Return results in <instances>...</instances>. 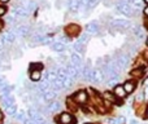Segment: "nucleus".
<instances>
[{"instance_id": "nucleus-1", "label": "nucleus", "mask_w": 148, "mask_h": 124, "mask_svg": "<svg viewBox=\"0 0 148 124\" xmlns=\"http://www.w3.org/2000/svg\"><path fill=\"white\" fill-rule=\"evenodd\" d=\"M110 27L116 31H123V30H133V25L130 21L123 20V18H116L110 21Z\"/></svg>"}, {"instance_id": "nucleus-2", "label": "nucleus", "mask_w": 148, "mask_h": 124, "mask_svg": "<svg viewBox=\"0 0 148 124\" xmlns=\"http://www.w3.org/2000/svg\"><path fill=\"white\" fill-rule=\"evenodd\" d=\"M116 9L121 13V14L126 16V17H133L135 14V9L131 7L129 3H123V1H118L116 3Z\"/></svg>"}, {"instance_id": "nucleus-3", "label": "nucleus", "mask_w": 148, "mask_h": 124, "mask_svg": "<svg viewBox=\"0 0 148 124\" xmlns=\"http://www.w3.org/2000/svg\"><path fill=\"white\" fill-rule=\"evenodd\" d=\"M12 14L14 16L16 20H23V18H27L29 16H30V13H29V10L20 3V4H16L14 7L12 8Z\"/></svg>"}, {"instance_id": "nucleus-4", "label": "nucleus", "mask_w": 148, "mask_h": 124, "mask_svg": "<svg viewBox=\"0 0 148 124\" xmlns=\"http://www.w3.org/2000/svg\"><path fill=\"white\" fill-rule=\"evenodd\" d=\"M113 62H114L116 65L118 66V68L122 71L123 68H126V66L130 63V56H129L127 53H118L117 56H116V58L113 60Z\"/></svg>"}, {"instance_id": "nucleus-5", "label": "nucleus", "mask_w": 148, "mask_h": 124, "mask_svg": "<svg viewBox=\"0 0 148 124\" xmlns=\"http://www.w3.org/2000/svg\"><path fill=\"white\" fill-rule=\"evenodd\" d=\"M81 26L78 23H69L68 26H65L64 31H65V35L68 38H77V36L81 35Z\"/></svg>"}, {"instance_id": "nucleus-6", "label": "nucleus", "mask_w": 148, "mask_h": 124, "mask_svg": "<svg viewBox=\"0 0 148 124\" xmlns=\"http://www.w3.org/2000/svg\"><path fill=\"white\" fill-rule=\"evenodd\" d=\"M16 38H17V35H16L14 30H9L0 35V44L1 45H10V44L14 43Z\"/></svg>"}, {"instance_id": "nucleus-7", "label": "nucleus", "mask_w": 148, "mask_h": 124, "mask_svg": "<svg viewBox=\"0 0 148 124\" xmlns=\"http://www.w3.org/2000/svg\"><path fill=\"white\" fill-rule=\"evenodd\" d=\"M56 122L59 124H74L75 123V118L73 117L72 112L62 111L61 114H59V117H56Z\"/></svg>"}, {"instance_id": "nucleus-8", "label": "nucleus", "mask_w": 148, "mask_h": 124, "mask_svg": "<svg viewBox=\"0 0 148 124\" xmlns=\"http://www.w3.org/2000/svg\"><path fill=\"white\" fill-rule=\"evenodd\" d=\"M72 98L77 102V105H82V106H84V105L88 102V93H87L86 89H81V91L75 92V94H74Z\"/></svg>"}, {"instance_id": "nucleus-9", "label": "nucleus", "mask_w": 148, "mask_h": 124, "mask_svg": "<svg viewBox=\"0 0 148 124\" xmlns=\"http://www.w3.org/2000/svg\"><path fill=\"white\" fill-rule=\"evenodd\" d=\"M17 36H21V38H27V36L31 35V28L30 26L25 25V23H21V25H16V27L13 28Z\"/></svg>"}, {"instance_id": "nucleus-10", "label": "nucleus", "mask_w": 148, "mask_h": 124, "mask_svg": "<svg viewBox=\"0 0 148 124\" xmlns=\"http://www.w3.org/2000/svg\"><path fill=\"white\" fill-rule=\"evenodd\" d=\"M84 33L88 34L90 36H94V35H97L100 33V25L97 21H91L86 25L84 27Z\"/></svg>"}, {"instance_id": "nucleus-11", "label": "nucleus", "mask_w": 148, "mask_h": 124, "mask_svg": "<svg viewBox=\"0 0 148 124\" xmlns=\"http://www.w3.org/2000/svg\"><path fill=\"white\" fill-rule=\"evenodd\" d=\"M144 75H146V66H136L135 68H133L130 71V76L133 79H135V80L143 78Z\"/></svg>"}, {"instance_id": "nucleus-12", "label": "nucleus", "mask_w": 148, "mask_h": 124, "mask_svg": "<svg viewBox=\"0 0 148 124\" xmlns=\"http://www.w3.org/2000/svg\"><path fill=\"white\" fill-rule=\"evenodd\" d=\"M133 35L136 40H146V30L142 26H136V27L133 28Z\"/></svg>"}, {"instance_id": "nucleus-13", "label": "nucleus", "mask_w": 148, "mask_h": 124, "mask_svg": "<svg viewBox=\"0 0 148 124\" xmlns=\"http://www.w3.org/2000/svg\"><path fill=\"white\" fill-rule=\"evenodd\" d=\"M113 93H114V96L117 97L118 100H123L126 96H127V93H126V91H125L122 84H117V85L113 87Z\"/></svg>"}, {"instance_id": "nucleus-14", "label": "nucleus", "mask_w": 148, "mask_h": 124, "mask_svg": "<svg viewBox=\"0 0 148 124\" xmlns=\"http://www.w3.org/2000/svg\"><path fill=\"white\" fill-rule=\"evenodd\" d=\"M122 85H123V88H125L126 93H127V94H131V93H134V91L136 89V80H135V79H130V80H126L125 83L122 84Z\"/></svg>"}, {"instance_id": "nucleus-15", "label": "nucleus", "mask_w": 148, "mask_h": 124, "mask_svg": "<svg viewBox=\"0 0 148 124\" xmlns=\"http://www.w3.org/2000/svg\"><path fill=\"white\" fill-rule=\"evenodd\" d=\"M56 97H57V92L55 91V89H48L47 92H44L43 93V100L46 102H51V101H53V100H56Z\"/></svg>"}, {"instance_id": "nucleus-16", "label": "nucleus", "mask_w": 148, "mask_h": 124, "mask_svg": "<svg viewBox=\"0 0 148 124\" xmlns=\"http://www.w3.org/2000/svg\"><path fill=\"white\" fill-rule=\"evenodd\" d=\"M29 76H30V80L33 83H38V81L42 80V76H43V73L40 70H33V71H29Z\"/></svg>"}, {"instance_id": "nucleus-17", "label": "nucleus", "mask_w": 148, "mask_h": 124, "mask_svg": "<svg viewBox=\"0 0 148 124\" xmlns=\"http://www.w3.org/2000/svg\"><path fill=\"white\" fill-rule=\"evenodd\" d=\"M47 110H48L49 112H57V111H60V110H61V104H60L59 101H56V100H53V101L48 102Z\"/></svg>"}, {"instance_id": "nucleus-18", "label": "nucleus", "mask_w": 148, "mask_h": 124, "mask_svg": "<svg viewBox=\"0 0 148 124\" xmlns=\"http://www.w3.org/2000/svg\"><path fill=\"white\" fill-rule=\"evenodd\" d=\"M21 4H22L23 7L29 10V13H30V14L36 9V7H38V4L35 3V0H26V1L21 3Z\"/></svg>"}, {"instance_id": "nucleus-19", "label": "nucleus", "mask_w": 148, "mask_h": 124, "mask_svg": "<svg viewBox=\"0 0 148 124\" xmlns=\"http://www.w3.org/2000/svg\"><path fill=\"white\" fill-rule=\"evenodd\" d=\"M68 8L70 12H77L81 8V0H68Z\"/></svg>"}, {"instance_id": "nucleus-20", "label": "nucleus", "mask_w": 148, "mask_h": 124, "mask_svg": "<svg viewBox=\"0 0 148 124\" xmlns=\"http://www.w3.org/2000/svg\"><path fill=\"white\" fill-rule=\"evenodd\" d=\"M103 100L104 101H108V102H110V104H113V102H116L117 101V97L114 96V93L113 92H110V91H105L104 93H103Z\"/></svg>"}, {"instance_id": "nucleus-21", "label": "nucleus", "mask_w": 148, "mask_h": 124, "mask_svg": "<svg viewBox=\"0 0 148 124\" xmlns=\"http://www.w3.org/2000/svg\"><path fill=\"white\" fill-rule=\"evenodd\" d=\"M70 63L74 66H82V57H81V54H78V53H72L70 54Z\"/></svg>"}, {"instance_id": "nucleus-22", "label": "nucleus", "mask_w": 148, "mask_h": 124, "mask_svg": "<svg viewBox=\"0 0 148 124\" xmlns=\"http://www.w3.org/2000/svg\"><path fill=\"white\" fill-rule=\"evenodd\" d=\"M73 51L75 52V53H78V54H82L84 52V44L83 43H81V41H75V43L73 44Z\"/></svg>"}, {"instance_id": "nucleus-23", "label": "nucleus", "mask_w": 148, "mask_h": 124, "mask_svg": "<svg viewBox=\"0 0 148 124\" xmlns=\"http://www.w3.org/2000/svg\"><path fill=\"white\" fill-rule=\"evenodd\" d=\"M52 49H53L55 52H59V53H61V52L65 51V44L61 43V41H55V43L52 44Z\"/></svg>"}, {"instance_id": "nucleus-24", "label": "nucleus", "mask_w": 148, "mask_h": 124, "mask_svg": "<svg viewBox=\"0 0 148 124\" xmlns=\"http://www.w3.org/2000/svg\"><path fill=\"white\" fill-rule=\"evenodd\" d=\"M5 111H7L8 115H10V117H14L16 112H17V106L13 104V105H10V106L5 107Z\"/></svg>"}, {"instance_id": "nucleus-25", "label": "nucleus", "mask_w": 148, "mask_h": 124, "mask_svg": "<svg viewBox=\"0 0 148 124\" xmlns=\"http://www.w3.org/2000/svg\"><path fill=\"white\" fill-rule=\"evenodd\" d=\"M66 106L69 107L70 110H74V111H75V110H77V106H78V105H77V102L74 101L73 98H68V101H66Z\"/></svg>"}, {"instance_id": "nucleus-26", "label": "nucleus", "mask_w": 148, "mask_h": 124, "mask_svg": "<svg viewBox=\"0 0 148 124\" xmlns=\"http://www.w3.org/2000/svg\"><path fill=\"white\" fill-rule=\"evenodd\" d=\"M33 70H43V65L42 63H31L30 67H29V71H33Z\"/></svg>"}, {"instance_id": "nucleus-27", "label": "nucleus", "mask_w": 148, "mask_h": 124, "mask_svg": "<svg viewBox=\"0 0 148 124\" xmlns=\"http://www.w3.org/2000/svg\"><path fill=\"white\" fill-rule=\"evenodd\" d=\"M90 38H91V36H90L88 34H86V33H84V34H82V35H81V38H79V41H81V43H83L84 45H86V44L88 43Z\"/></svg>"}, {"instance_id": "nucleus-28", "label": "nucleus", "mask_w": 148, "mask_h": 124, "mask_svg": "<svg viewBox=\"0 0 148 124\" xmlns=\"http://www.w3.org/2000/svg\"><path fill=\"white\" fill-rule=\"evenodd\" d=\"M7 12H8L7 7H5L4 4H0V18H1V17H4V16L7 14Z\"/></svg>"}, {"instance_id": "nucleus-29", "label": "nucleus", "mask_w": 148, "mask_h": 124, "mask_svg": "<svg viewBox=\"0 0 148 124\" xmlns=\"http://www.w3.org/2000/svg\"><path fill=\"white\" fill-rule=\"evenodd\" d=\"M142 13H143L144 18H148V4H144L143 9H142Z\"/></svg>"}, {"instance_id": "nucleus-30", "label": "nucleus", "mask_w": 148, "mask_h": 124, "mask_svg": "<svg viewBox=\"0 0 148 124\" xmlns=\"http://www.w3.org/2000/svg\"><path fill=\"white\" fill-rule=\"evenodd\" d=\"M142 58H143L146 62H148V48L142 52Z\"/></svg>"}, {"instance_id": "nucleus-31", "label": "nucleus", "mask_w": 148, "mask_h": 124, "mask_svg": "<svg viewBox=\"0 0 148 124\" xmlns=\"http://www.w3.org/2000/svg\"><path fill=\"white\" fill-rule=\"evenodd\" d=\"M144 97H146V100H148V85H146V88H144Z\"/></svg>"}, {"instance_id": "nucleus-32", "label": "nucleus", "mask_w": 148, "mask_h": 124, "mask_svg": "<svg viewBox=\"0 0 148 124\" xmlns=\"http://www.w3.org/2000/svg\"><path fill=\"white\" fill-rule=\"evenodd\" d=\"M4 25H5V22L1 20V18H0V31L3 30V27H4Z\"/></svg>"}, {"instance_id": "nucleus-33", "label": "nucleus", "mask_w": 148, "mask_h": 124, "mask_svg": "<svg viewBox=\"0 0 148 124\" xmlns=\"http://www.w3.org/2000/svg\"><path fill=\"white\" fill-rule=\"evenodd\" d=\"M144 27H146V30L148 31V18H146V20H144Z\"/></svg>"}, {"instance_id": "nucleus-34", "label": "nucleus", "mask_w": 148, "mask_h": 124, "mask_svg": "<svg viewBox=\"0 0 148 124\" xmlns=\"http://www.w3.org/2000/svg\"><path fill=\"white\" fill-rule=\"evenodd\" d=\"M3 119H4V114H3V111L0 110V123L3 122Z\"/></svg>"}, {"instance_id": "nucleus-35", "label": "nucleus", "mask_w": 148, "mask_h": 124, "mask_svg": "<svg viewBox=\"0 0 148 124\" xmlns=\"http://www.w3.org/2000/svg\"><path fill=\"white\" fill-rule=\"evenodd\" d=\"M10 1V0H0V4H8V3H9Z\"/></svg>"}, {"instance_id": "nucleus-36", "label": "nucleus", "mask_w": 148, "mask_h": 124, "mask_svg": "<svg viewBox=\"0 0 148 124\" xmlns=\"http://www.w3.org/2000/svg\"><path fill=\"white\" fill-rule=\"evenodd\" d=\"M144 43H146V47H147V48H148V36H147V38H146V40H144Z\"/></svg>"}, {"instance_id": "nucleus-37", "label": "nucleus", "mask_w": 148, "mask_h": 124, "mask_svg": "<svg viewBox=\"0 0 148 124\" xmlns=\"http://www.w3.org/2000/svg\"><path fill=\"white\" fill-rule=\"evenodd\" d=\"M146 118H148V106L146 107Z\"/></svg>"}, {"instance_id": "nucleus-38", "label": "nucleus", "mask_w": 148, "mask_h": 124, "mask_svg": "<svg viewBox=\"0 0 148 124\" xmlns=\"http://www.w3.org/2000/svg\"><path fill=\"white\" fill-rule=\"evenodd\" d=\"M118 1H123V3H129L130 0H118Z\"/></svg>"}, {"instance_id": "nucleus-39", "label": "nucleus", "mask_w": 148, "mask_h": 124, "mask_svg": "<svg viewBox=\"0 0 148 124\" xmlns=\"http://www.w3.org/2000/svg\"><path fill=\"white\" fill-rule=\"evenodd\" d=\"M143 3L144 4H148V0H143Z\"/></svg>"}]
</instances>
